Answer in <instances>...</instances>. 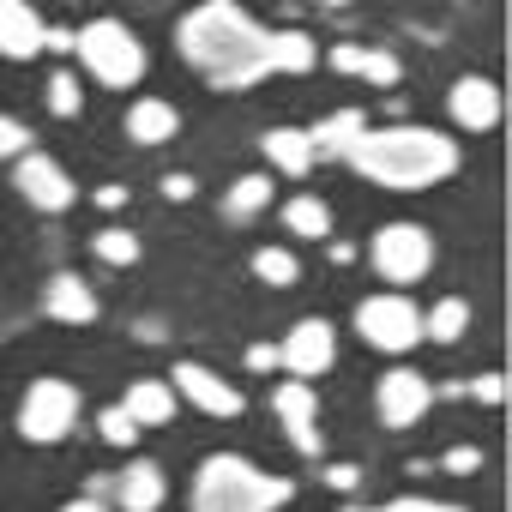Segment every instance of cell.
I'll list each match as a JSON object with an SVG mask.
<instances>
[{"mask_svg":"<svg viewBox=\"0 0 512 512\" xmlns=\"http://www.w3.org/2000/svg\"><path fill=\"white\" fill-rule=\"evenodd\" d=\"M61 512H109V506H97V500H67Z\"/></svg>","mask_w":512,"mask_h":512,"instance_id":"b9f144b4","label":"cell"},{"mask_svg":"<svg viewBox=\"0 0 512 512\" xmlns=\"http://www.w3.org/2000/svg\"><path fill=\"white\" fill-rule=\"evenodd\" d=\"M326 488L356 494V488H362V464H326Z\"/></svg>","mask_w":512,"mask_h":512,"instance_id":"d6a6232c","label":"cell"},{"mask_svg":"<svg viewBox=\"0 0 512 512\" xmlns=\"http://www.w3.org/2000/svg\"><path fill=\"white\" fill-rule=\"evenodd\" d=\"M368 133V115L362 109H332L326 121L308 127V145H314V163H350L356 139Z\"/></svg>","mask_w":512,"mask_h":512,"instance_id":"e0dca14e","label":"cell"},{"mask_svg":"<svg viewBox=\"0 0 512 512\" xmlns=\"http://www.w3.org/2000/svg\"><path fill=\"white\" fill-rule=\"evenodd\" d=\"M0 55L7 61H37L43 55V13L31 0H0Z\"/></svg>","mask_w":512,"mask_h":512,"instance_id":"9a60e30c","label":"cell"},{"mask_svg":"<svg viewBox=\"0 0 512 512\" xmlns=\"http://www.w3.org/2000/svg\"><path fill=\"white\" fill-rule=\"evenodd\" d=\"M470 332V302L464 296H440L434 308H422V344H464Z\"/></svg>","mask_w":512,"mask_h":512,"instance_id":"7402d4cb","label":"cell"},{"mask_svg":"<svg viewBox=\"0 0 512 512\" xmlns=\"http://www.w3.org/2000/svg\"><path fill=\"white\" fill-rule=\"evenodd\" d=\"M356 338L380 356H410L422 344V308L398 290H374L356 302Z\"/></svg>","mask_w":512,"mask_h":512,"instance_id":"8992f818","label":"cell"},{"mask_svg":"<svg viewBox=\"0 0 512 512\" xmlns=\"http://www.w3.org/2000/svg\"><path fill=\"white\" fill-rule=\"evenodd\" d=\"M374 410H380L386 428H416V422L434 410V380L416 374L410 362H398V368L380 374V386H374Z\"/></svg>","mask_w":512,"mask_h":512,"instance_id":"30bf717a","label":"cell"},{"mask_svg":"<svg viewBox=\"0 0 512 512\" xmlns=\"http://www.w3.org/2000/svg\"><path fill=\"white\" fill-rule=\"evenodd\" d=\"M266 73H290V79H308L314 67H320V43L302 31V25H278V31H266Z\"/></svg>","mask_w":512,"mask_h":512,"instance_id":"2e32d148","label":"cell"},{"mask_svg":"<svg viewBox=\"0 0 512 512\" xmlns=\"http://www.w3.org/2000/svg\"><path fill=\"white\" fill-rule=\"evenodd\" d=\"M73 55H79L85 73H91L97 85H109V91H133V85L145 79V43H139V31L121 25V19H91V25H79V31H73Z\"/></svg>","mask_w":512,"mask_h":512,"instance_id":"277c9868","label":"cell"},{"mask_svg":"<svg viewBox=\"0 0 512 512\" xmlns=\"http://www.w3.org/2000/svg\"><path fill=\"white\" fill-rule=\"evenodd\" d=\"M175 49L181 61L217 85V91H247L266 79V25L241 13L235 0H205V7H193L181 25H175Z\"/></svg>","mask_w":512,"mask_h":512,"instance_id":"6da1fadb","label":"cell"},{"mask_svg":"<svg viewBox=\"0 0 512 512\" xmlns=\"http://www.w3.org/2000/svg\"><path fill=\"white\" fill-rule=\"evenodd\" d=\"M97 434H103L109 446H139V428H133V416H127L121 404H109V410H97Z\"/></svg>","mask_w":512,"mask_h":512,"instance_id":"f546056e","label":"cell"},{"mask_svg":"<svg viewBox=\"0 0 512 512\" xmlns=\"http://www.w3.org/2000/svg\"><path fill=\"white\" fill-rule=\"evenodd\" d=\"M91 199H97L103 211H121V205H127V187H121V181H103V187H97Z\"/></svg>","mask_w":512,"mask_h":512,"instance_id":"f35d334b","label":"cell"},{"mask_svg":"<svg viewBox=\"0 0 512 512\" xmlns=\"http://www.w3.org/2000/svg\"><path fill=\"white\" fill-rule=\"evenodd\" d=\"M356 79H368V85H398V79H404V61H398L392 49H362Z\"/></svg>","mask_w":512,"mask_h":512,"instance_id":"83f0119b","label":"cell"},{"mask_svg":"<svg viewBox=\"0 0 512 512\" xmlns=\"http://www.w3.org/2000/svg\"><path fill=\"white\" fill-rule=\"evenodd\" d=\"M247 368L253 374H272L278 368V344H247Z\"/></svg>","mask_w":512,"mask_h":512,"instance_id":"8d00e7d4","label":"cell"},{"mask_svg":"<svg viewBox=\"0 0 512 512\" xmlns=\"http://www.w3.org/2000/svg\"><path fill=\"white\" fill-rule=\"evenodd\" d=\"M133 332H139V344H163V326H157V320H139Z\"/></svg>","mask_w":512,"mask_h":512,"instance_id":"ab89813d","label":"cell"},{"mask_svg":"<svg viewBox=\"0 0 512 512\" xmlns=\"http://www.w3.org/2000/svg\"><path fill=\"white\" fill-rule=\"evenodd\" d=\"M332 362H338V326L320 320V314L296 320L284 332V344H278V368H290V380H308L314 386L320 374H332Z\"/></svg>","mask_w":512,"mask_h":512,"instance_id":"9c48e42d","label":"cell"},{"mask_svg":"<svg viewBox=\"0 0 512 512\" xmlns=\"http://www.w3.org/2000/svg\"><path fill=\"white\" fill-rule=\"evenodd\" d=\"M193 193H199V181H193V175H163V199H169V205H187Z\"/></svg>","mask_w":512,"mask_h":512,"instance_id":"d590c367","label":"cell"},{"mask_svg":"<svg viewBox=\"0 0 512 512\" xmlns=\"http://www.w3.org/2000/svg\"><path fill=\"white\" fill-rule=\"evenodd\" d=\"M272 175H260V169H253V175H235L229 181V193H223V217L229 223H253V217H260L266 205H272Z\"/></svg>","mask_w":512,"mask_h":512,"instance_id":"603a6c76","label":"cell"},{"mask_svg":"<svg viewBox=\"0 0 512 512\" xmlns=\"http://www.w3.org/2000/svg\"><path fill=\"white\" fill-rule=\"evenodd\" d=\"M43 55H73V25H43Z\"/></svg>","mask_w":512,"mask_h":512,"instance_id":"e575fe53","label":"cell"},{"mask_svg":"<svg viewBox=\"0 0 512 512\" xmlns=\"http://www.w3.org/2000/svg\"><path fill=\"white\" fill-rule=\"evenodd\" d=\"M121 410L133 416V428H163V422L175 416V392H169V380H157V374H139V380L127 386Z\"/></svg>","mask_w":512,"mask_h":512,"instance_id":"ffe728a7","label":"cell"},{"mask_svg":"<svg viewBox=\"0 0 512 512\" xmlns=\"http://www.w3.org/2000/svg\"><path fill=\"white\" fill-rule=\"evenodd\" d=\"M169 500V476L157 458H133L121 476H115V506L121 512H157Z\"/></svg>","mask_w":512,"mask_h":512,"instance_id":"ac0fdd59","label":"cell"},{"mask_svg":"<svg viewBox=\"0 0 512 512\" xmlns=\"http://www.w3.org/2000/svg\"><path fill=\"white\" fill-rule=\"evenodd\" d=\"M169 392L175 398H187L193 410H205V416H241L247 410V398H241V386H229L217 368H205V362H175V374H169Z\"/></svg>","mask_w":512,"mask_h":512,"instance_id":"7c38bea8","label":"cell"},{"mask_svg":"<svg viewBox=\"0 0 512 512\" xmlns=\"http://www.w3.org/2000/svg\"><path fill=\"white\" fill-rule=\"evenodd\" d=\"M440 470H446V476H476V470H482V446H446Z\"/></svg>","mask_w":512,"mask_h":512,"instance_id":"1f68e13d","label":"cell"},{"mask_svg":"<svg viewBox=\"0 0 512 512\" xmlns=\"http://www.w3.org/2000/svg\"><path fill=\"white\" fill-rule=\"evenodd\" d=\"M43 314H49L55 326H91V320L103 314V302H97V290H91L79 272H55L49 290H43Z\"/></svg>","mask_w":512,"mask_h":512,"instance_id":"5bb4252c","label":"cell"},{"mask_svg":"<svg viewBox=\"0 0 512 512\" xmlns=\"http://www.w3.org/2000/svg\"><path fill=\"white\" fill-rule=\"evenodd\" d=\"M464 392H470L476 404H488V410H500V404H506V374H500V368H488V374H476V380H464Z\"/></svg>","mask_w":512,"mask_h":512,"instance_id":"4dcf8cb0","label":"cell"},{"mask_svg":"<svg viewBox=\"0 0 512 512\" xmlns=\"http://www.w3.org/2000/svg\"><path fill=\"white\" fill-rule=\"evenodd\" d=\"M175 133H181V109L169 97H139L127 109V139L133 145H169Z\"/></svg>","mask_w":512,"mask_h":512,"instance_id":"d6986e66","label":"cell"},{"mask_svg":"<svg viewBox=\"0 0 512 512\" xmlns=\"http://www.w3.org/2000/svg\"><path fill=\"white\" fill-rule=\"evenodd\" d=\"M326 61H332L338 73H356V67H362V43H338V49H332Z\"/></svg>","mask_w":512,"mask_h":512,"instance_id":"74e56055","label":"cell"},{"mask_svg":"<svg viewBox=\"0 0 512 512\" xmlns=\"http://www.w3.org/2000/svg\"><path fill=\"white\" fill-rule=\"evenodd\" d=\"M91 247H97V260H103V266H115V272L139 266V253H145V241H139L133 229H121V223L97 229V235H91Z\"/></svg>","mask_w":512,"mask_h":512,"instance_id":"d4e9b609","label":"cell"},{"mask_svg":"<svg viewBox=\"0 0 512 512\" xmlns=\"http://www.w3.org/2000/svg\"><path fill=\"white\" fill-rule=\"evenodd\" d=\"M344 512H386V506H344Z\"/></svg>","mask_w":512,"mask_h":512,"instance_id":"7bdbcfd3","label":"cell"},{"mask_svg":"<svg viewBox=\"0 0 512 512\" xmlns=\"http://www.w3.org/2000/svg\"><path fill=\"white\" fill-rule=\"evenodd\" d=\"M500 85L494 79H482V73H464V79H452V91H446V115H452V127H464V133H488V127H500Z\"/></svg>","mask_w":512,"mask_h":512,"instance_id":"4fadbf2b","label":"cell"},{"mask_svg":"<svg viewBox=\"0 0 512 512\" xmlns=\"http://www.w3.org/2000/svg\"><path fill=\"white\" fill-rule=\"evenodd\" d=\"M386 512H464V506H446V500H428V494H398Z\"/></svg>","mask_w":512,"mask_h":512,"instance_id":"836d02e7","label":"cell"},{"mask_svg":"<svg viewBox=\"0 0 512 512\" xmlns=\"http://www.w3.org/2000/svg\"><path fill=\"white\" fill-rule=\"evenodd\" d=\"M296 500V482L290 476H272L241 452H211L199 470H193V512H278Z\"/></svg>","mask_w":512,"mask_h":512,"instance_id":"3957f363","label":"cell"},{"mask_svg":"<svg viewBox=\"0 0 512 512\" xmlns=\"http://www.w3.org/2000/svg\"><path fill=\"white\" fill-rule=\"evenodd\" d=\"M272 410H278V422H284V434H290V446H296L302 458H326V434H320V392H314L308 380H284V386L272 392Z\"/></svg>","mask_w":512,"mask_h":512,"instance_id":"8fae6325","label":"cell"},{"mask_svg":"<svg viewBox=\"0 0 512 512\" xmlns=\"http://www.w3.org/2000/svg\"><path fill=\"white\" fill-rule=\"evenodd\" d=\"M253 278L272 284V290H290L302 278V260H296L290 247H253Z\"/></svg>","mask_w":512,"mask_h":512,"instance_id":"484cf974","label":"cell"},{"mask_svg":"<svg viewBox=\"0 0 512 512\" xmlns=\"http://www.w3.org/2000/svg\"><path fill=\"white\" fill-rule=\"evenodd\" d=\"M326 253H332V266H350V260H356V247H350V241H332Z\"/></svg>","mask_w":512,"mask_h":512,"instance_id":"60d3db41","label":"cell"},{"mask_svg":"<svg viewBox=\"0 0 512 512\" xmlns=\"http://www.w3.org/2000/svg\"><path fill=\"white\" fill-rule=\"evenodd\" d=\"M368 260H374V272L398 296H410V284H422L434 272V235L422 223H404V217L398 223H380L374 241H368Z\"/></svg>","mask_w":512,"mask_h":512,"instance_id":"5b68a950","label":"cell"},{"mask_svg":"<svg viewBox=\"0 0 512 512\" xmlns=\"http://www.w3.org/2000/svg\"><path fill=\"white\" fill-rule=\"evenodd\" d=\"M458 145L440 133V127H410V121H392V127H368L350 151V169L374 187H392V193H422V187H440L458 175Z\"/></svg>","mask_w":512,"mask_h":512,"instance_id":"7a4b0ae2","label":"cell"},{"mask_svg":"<svg viewBox=\"0 0 512 512\" xmlns=\"http://www.w3.org/2000/svg\"><path fill=\"white\" fill-rule=\"evenodd\" d=\"M260 151H266V163H272L278 175H308V169H314L308 127H272V133L260 139Z\"/></svg>","mask_w":512,"mask_h":512,"instance_id":"44dd1931","label":"cell"},{"mask_svg":"<svg viewBox=\"0 0 512 512\" xmlns=\"http://www.w3.org/2000/svg\"><path fill=\"white\" fill-rule=\"evenodd\" d=\"M13 187H19V199H25L31 211H43V217H61V211H73V199H79L73 169H67L61 157H49V151H25V157L13 163Z\"/></svg>","mask_w":512,"mask_h":512,"instance_id":"ba28073f","label":"cell"},{"mask_svg":"<svg viewBox=\"0 0 512 512\" xmlns=\"http://www.w3.org/2000/svg\"><path fill=\"white\" fill-rule=\"evenodd\" d=\"M25 151H37V139H31V127H25L19 115H0V163H19Z\"/></svg>","mask_w":512,"mask_h":512,"instance_id":"f1b7e54d","label":"cell"},{"mask_svg":"<svg viewBox=\"0 0 512 512\" xmlns=\"http://www.w3.org/2000/svg\"><path fill=\"white\" fill-rule=\"evenodd\" d=\"M49 115H61V121H79L85 115V85H79V73H67V67H55L49 73Z\"/></svg>","mask_w":512,"mask_h":512,"instance_id":"4316f807","label":"cell"},{"mask_svg":"<svg viewBox=\"0 0 512 512\" xmlns=\"http://www.w3.org/2000/svg\"><path fill=\"white\" fill-rule=\"evenodd\" d=\"M284 229H290L296 241H326V235H332V205H326L320 193H296V199L284 205Z\"/></svg>","mask_w":512,"mask_h":512,"instance_id":"cb8c5ba5","label":"cell"},{"mask_svg":"<svg viewBox=\"0 0 512 512\" xmlns=\"http://www.w3.org/2000/svg\"><path fill=\"white\" fill-rule=\"evenodd\" d=\"M79 410H85L79 386H73V380H61V374H43V380H31V386H25L19 434H25L31 446H55V440H67V434H73Z\"/></svg>","mask_w":512,"mask_h":512,"instance_id":"52a82bcc","label":"cell"}]
</instances>
